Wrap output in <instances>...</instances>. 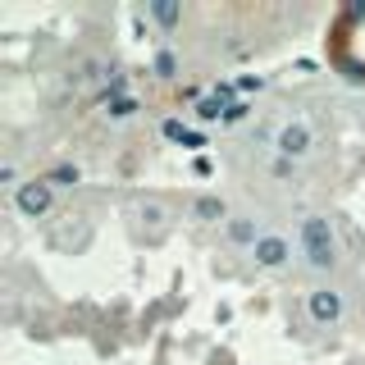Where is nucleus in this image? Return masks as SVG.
I'll use <instances>...</instances> for the list:
<instances>
[{"mask_svg":"<svg viewBox=\"0 0 365 365\" xmlns=\"http://www.w3.org/2000/svg\"><path fill=\"white\" fill-rule=\"evenodd\" d=\"M306 315H311L319 329H334L338 319H342V292H334V288H311V292H306Z\"/></svg>","mask_w":365,"mask_h":365,"instance_id":"20e7f679","label":"nucleus"},{"mask_svg":"<svg viewBox=\"0 0 365 365\" xmlns=\"http://www.w3.org/2000/svg\"><path fill=\"white\" fill-rule=\"evenodd\" d=\"M260 237H265V233H260V224L251 220V215H228V224H224V242L228 247H247L251 251Z\"/></svg>","mask_w":365,"mask_h":365,"instance_id":"423d86ee","label":"nucleus"},{"mask_svg":"<svg viewBox=\"0 0 365 365\" xmlns=\"http://www.w3.org/2000/svg\"><path fill=\"white\" fill-rule=\"evenodd\" d=\"M311 146H315V133H311L306 119H288V123H279V133H274V155H283V160H306Z\"/></svg>","mask_w":365,"mask_h":365,"instance_id":"f03ea898","label":"nucleus"},{"mask_svg":"<svg viewBox=\"0 0 365 365\" xmlns=\"http://www.w3.org/2000/svg\"><path fill=\"white\" fill-rule=\"evenodd\" d=\"M146 14H151L165 32H174L178 23H182V5H178V0H151V5H146Z\"/></svg>","mask_w":365,"mask_h":365,"instance_id":"6e6552de","label":"nucleus"},{"mask_svg":"<svg viewBox=\"0 0 365 365\" xmlns=\"http://www.w3.org/2000/svg\"><path fill=\"white\" fill-rule=\"evenodd\" d=\"M0 182H5V187H23V182H19V165H14V160H5V165H0Z\"/></svg>","mask_w":365,"mask_h":365,"instance_id":"4468645a","label":"nucleus"},{"mask_svg":"<svg viewBox=\"0 0 365 365\" xmlns=\"http://www.w3.org/2000/svg\"><path fill=\"white\" fill-rule=\"evenodd\" d=\"M51 205H55V187L46 178H28L14 192V210L23 220H41V215H51Z\"/></svg>","mask_w":365,"mask_h":365,"instance_id":"7ed1b4c3","label":"nucleus"},{"mask_svg":"<svg viewBox=\"0 0 365 365\" xmlns=\"http://www.w3.org/2000/svg\"><path fill=\"white\" fill-rule=\"evenodd\" d=\"M269 174H274V178H297V160H283V155H274Z\"/></svg>","mask_w":365,"mask_h":365,"instance_id":"ddd939ff","label":"nucleus"},{"mask_svg":"<svg viewBox=\"0 0 365 365\" xmlns=\"http://www.w3.org/2000/svg\"><path fill=\"white\" fill-rule=\"evenodd\" d=\"M224 114H228L224 96H205L201 106H197V119H201V123H215V119H224Z\"/></svg>","mask_w":365,"mask_h":365,"instance_id":"9d476101","label":"nucleus"},{"mask_svg":"<svg viewBox=\"0 0 365 365\" xmlns=\"http://www.w3.org/2000/svg\"><path fill=\"white\" fill-rule=\"evenodd\" d=\"M78 178H83V174H78V165H55L51 174H46V182H51V187H73Z\"/></svg>","mask_w":365,"mask_h":365,"instance_id":"9b49d317","label":"nucleus"},{"mask_svg":"<svg viewBox=\"0 0 365 365\" xmlns=\"http://www.w3.org/2000/svg\"><path fill=\"white\" fill-rule=\"evenodd\" d=\"M251 256H256V265L260 269H283L292 260V242L283 233H265L256 247H251Z\"/></svg>","mask_w":365,"mask_h":365,"instance_id":"39448f33","label":"nucleus"},{"mask_svg":"<svg viewBox=\"0 0 365 365\" xmlns=\"http://www.w3.org/2000/svg\"><path fill=\"white\" fill-rule=\"evenodd\" d=\"M133 114H137V101L133 96H119V101H110V106H106V119H114V123L133 119Z\"/></svg>","mask_w":365,"mask_h":365,"instance_id":"f8f14e48","label":"nucleus"},{"mask_svg":"<svg viewBox=\"0 0 365 365\" xmlns=\"http://www.w3.org/2000/svg\"><path fill=\"white\" fill-rule=\"evenodd\" d=\"M192 220H201V224H228V205H224V197H215V192L197 197V201H192Z\"/></svg>","mask_w":365,"mask_h":365,"instance_id":"0eeeda50","label":"nucleus"},{"mask_svg":"<svg viewBox=\"0 0 365 365\" xmlns=\"http://www.w3.org/2000/svg\"><path fill=\"white\" fill-rule=\"evenodd\" d=\"M151 73L155 78H178V55L169 51V46H160V51L151 55Z\"/></svg>","mask_w":365,"mask_h":365,"instance_id":"1a4fd4ad","label":"nucleus"},{"mask_svg":"<svg viewBox=\"0 0 365 365\" xmlns=\"http://www.w3.org/2000/svg\"><path fill=\"white\" fill-rule=\"evenodd\" d=\"M302 256L315 274H329L338 265V242H334V224L324 215H302Z\"/></svg>","mask_w":365,"mask_h":365,"instance_id":"f257e3e1","label":"nucleus"},{"mask_svg":"<svg viewBox=\"0 0 365 365\" xmlns=\"http://www.w3.org/2000/svg\"><path fill=\"white\" fill-rule=\"evenodd\" d=\"M242 114H247V106H242V101H237V106H228V114H224V123H237V119H242Z\"/></svg>","mask_w":365,"mask_h":365,"instance_id":"2eb2a0df","label":"nucleus"}]
</instances>
